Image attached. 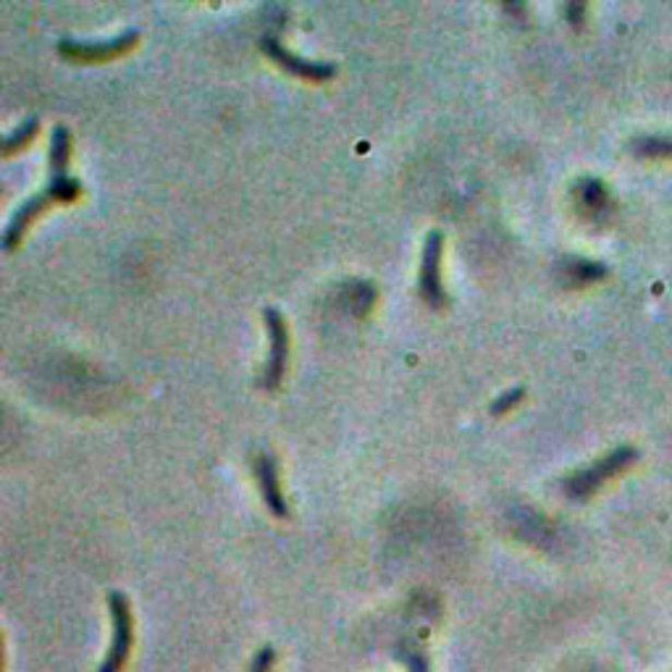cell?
Returning a JSON list of instances; mask_svg holds the SVG:
<instances>
[{
    "instance_id": "cell-1",
    "label": "cell",
    "mask_w": 672,
    "mask_h": 672,
    "mask_svg": "<svg viewBox=\"0 0 672 672\" xmlns=\"http://www.w3.org/2000/svg\"><path fill=\"white\" fill-rule=\"evenodd\" d=\"M80 195H82V184L76 182V179H71V177H53V179H50V184L45 187L40 195L27 200V203H24L22 208L14 213V218H11L9 229H5V235H3L5 252H14L19 244H22V239H24V235H27L29 226L35 224V218H40L43 213L50 208V205L74 203V200Z\"/></svg>"
},
{
    "instance_id": "cell-2",
    "label": "cell",
    "mask_w": 672,
    "mask_h": 672,
    "mask_svg": "<svg viewBox=\"0 0 672 672\" xmlns=\"http://www.w3.org/2000/svg\"><path fill=\"white\" fill-rule=\"evenodd\" d=\"M108 610H111L113 638L111 646H108L106 657H103L98 672H121L127 668L129 655H132L134 646V617L127 593L121 591L108 593Z\"/></svg>"
},
{
    "instance_id": "cell-3",
    "label": "cell",
    "mask_w": 672,
    "mask_h": 672,
    "mask_svg": "<svg viewBox=\"0 0 672 672\" xmlns=\"http://www.w3.org/2000/svg\"><path fill=\"white\" fill-rule=\"evenodd\" d=\"M638 452L633 447H620L615 452H610V455L602 457L599 463H593L591 468L578 470V473L567 478L565 491L567 496H573V500H588V496L593 494L599 487H604L610 478H615L617 473H623L625 468H631L633 463H636Z\"/></svg>"
},
{
    "instance_id": "cell-4",
    "label": "cell",
    "mask_w": 672,
    "mask_h": 672,
    "mask_svg": "<svg viewBox=\"0 0 672 672\" xmlns=\"http://www.w3.org/2000/svg\"><path fill=\"white\" fill-rule=\"evenodd\" d=\"M268 328V363L266 373H263V386L268 392H276L281 386L284 373H287V360H289V332L287 323H284V315L279 310L266 308L263 313Z\"/></svg>"
},
{
    "instance_id": "cell-5",
    "label": "cell",
    "mask_w": 672,
    "mask_h": 672,
    "mask_svg": "<svg viewBox=\"0 0 672 672\" xmlns=\"http://www.w3.org/2000/svg\"><path fill=\"white\" fill-rule=\"evenodd\" d=\"M442 250H444V235L442 231H431L423 244V261H420V295L429 302L431 308L447 305V292L442 284Z\"/></svg>"
},
{
    "instance_id": "cell-6",
    "label": "cell",
    "mask_w": 672,
    "mask_h": 672,
    "mask_svg": "<svg viewBox=\"0 0 672 672\" xmlns=\"http://www.w3.org/2000/svg\"><path fill=\"white\" fill-rule=\"evenodd\" d=\"M137 43H140V32L127 29L124 35H119L116 40H108V43L61 40L58 43V53L76 63H103V61H111V58L129 53V50H132Z\"/></svg>"
},
{
    "instance_id": "cell-7",
    "label": "cell",
    "mask_w": 672,
    "mask_h": 672,
    "mask_svg": "<svg viewBox=\"0 0 672 672\" xmlns=\"http://www.w3.org/2000/svg\"><path fill=\"white\" fill-rule=\"evenodd\" d=\"M261 48H263V53L271 58V61L279 63L284 71H289V74L300 76V80L328 82V80H334V74H336V69L332 67V63H315V61H305V58H300V56H292L279 43V37L266 35L261 40Z\"/></svg>"
},
{
    "instance_id": "cell-8",
    "label": "cell",
    "mask_w": 672,
    "mask_h": 672,
    "mask_svg": "<svg viewBox=\"0 0 672 672\" xmlns=\"http://www.w3.org/2000/svg\"><path fill=\"white\" fill-rule=\"evenodd\" d=\"M252 470H255L257 483H261V494H263V500H266V507L276 515V518H289V507H287V500H284L279 468H276L274 457L255 455V460H252Z\"/></svg>"
},
{
    "instance_id": "cell-9",
    "label": "cell",
    "mask_w": 672,
    "mask_h": 672,
    "mask_svg": "<svg viewBox=\"0 0 672 672\" xmlns=\"http://www.w3.org/2000/svg\"><path fill=\"white\" fill-rule=\"evenodd\" d=\"M69 160H71V134L63 124H56L50 134V171L53 177H69Z\"/></svg>"
},
{
    "instance_id": "cell-10",
    "label": "cell",
    "mask_w": 672,
    "mask_h": 672,
    "mask_svg": "<svg viewBox=\"0 0 672 672\" xmlns=\"http://www.w3.org/2000/svg\"><path fill=\"white\" fill-rule=\"evenodd\" d=\"M567 266V271H565V276H567V284H571V287H584V284H591V281H597V279H602V276L607 274V268L604 266H599V263H591V261H567L565 263Z\"/></svg>"
},
{
    "instance_id": "cell-11",
    "label": "cell",
    "mask_w": 672,
    "mask_h": 672,
    "mask_svg": "<svg viewBox=\"0 0 672 672\" xmlns=\"http://www.w3.org/2000/svg\"><path fill=\"white\" fill-rule=\"evenodd\" d=\"M397 657L403 659L407 672H431L429 655L416 641H403L397 649Z\"/></svg>"
},
{
    "instance_id": "cell-12",
    "label": "cell",
    "mask_w": 672,
    "mask_h": 672,
    "mask_svg": "<svg viewBox=\"0 0 672 672\" xmlns=\"http://www.w3.org/2000/svg\"><path fill=\"white\" fill-rule=\"evenodd\" d=\"M633 153L644 158H672V137H641L633 142Z\"/></svg>"
},
{
    "instance_id": "cell-13",
    "label": "cell",
    "mask_w": 672,
    "mask_h": 672,
    "mask_svg": "<svg viewBox=\"0 0 672 672\" xmlns=\"http://www.w3.org/2000/svg\"><path fill=\"white\" fill-rule=\"evenodd\" d=\"M37 124H40V121H37L35 116H32V119L24 121V124L19 127L16 132H11L9 137H5V142H3V155H11V153L22 151V147H27L29 142L35 140V134H37Z\"/></svg>"
},
{
    "instance_id": "cell-14",
    "label": "cell",
    "mask_w": 672,
    "mask_h": 672,
    "mask_svg": "<svg viewBox=\"0 0 672 672\" xmlns=\"http://www.w3.org/2000/svg\"><path fill=\"white\" fill-rule=\"evenodd\" d=\"M578 197H580V203H584L588 211L604 208V203H607L604 187L599 184V182H593V179H588V182H584V184L578 187Z\"/></svg>"
},
{
    "instance_id": "cell-15",
    "label": "cell",
    "mask_w": 672,
    "mask_h": 672,
    "mask_svg": "<svg viewBox=\"0 0 672 672\" xmlns=\"http://www.w3.org/2000/svg\"><path fill=\"white\" fill-rule=\"evenodd\" d=\"M523 397H526V389H523V386H515V389H509L507 394H502V397L496 399L494 405H491V416H502V412L513 410V407L518 405Z\"/></svg>"
},
{
    "instance_id": "cell-16",
    "label": "cell",
    "mask_w": 672,
    "mask_h": 672,
    "mask_svg": "<svg viewBox=\"0 0 672 672\" xmlns=\"http://www.w3.org/2000/svg\"><path fill=\"white\" fill-rule=\"evenodd\" d=\"M274 664H276V649L274 646H263V649L252 657L250 672H274Z\"/></svg>"
}]
</instances>
